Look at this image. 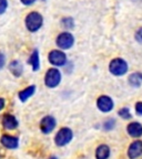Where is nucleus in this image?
<instances>
[{
    "label": "nucleus",
    "mask_w": 142,
    "mask_h": 159,
    "mask_svg": "<svg viewBox=\"0 0 142 159\" xmlns=\"http://www.w3.org/2000/svg\"><path fill=\"white\" fill-rule=\"evenodd\" d=\"M127 130L129 133L130 136L132 137H140L142 136V125L139 124V123H131V124L128 125Z\"/></svg>",
    "instance_id": "nucleus-12"
},
{
    "label": "nucleus",
    "mask_w": 142,
    "mask_h": 159,
    "mask_svg": "<svg viewBox=\"0 0 142 159\" xmlns=\"http://www.w3.org/2000/svg\"><path fill=\"white\" fill-rule=\"evenodd\" d=\"M1 144L6 147V148H9V149H15L18 147V138L12 136H9V135H3L1 137Z\"/></svg>",
    "instance_id": "nucleus-11"
},
{
    "label": "nucleus",
    "mask_w": 142,
    "mask_h": 159,
    "mask_svg": "<svg viewBox=\"0 0 142 159\" xmlns=\"http://www.w3.org/2000/svg\"><path fill=\"white\" fill-rule=\"evenodd\" d=\"M49 61L51 64L57 65V66H61L66 63L67 61V57L63 52L58 51V50H53L49 53Z\"/></svg>",
    "instance_id": "nucleus-6"
},
{
    "label": "nucleus",
    "mask_w": 142,
    "mask_h": 159,
    "mask_svg": "<svg viewBox=\"0 0 142 159\" xmlns=\"http://www.w3.org/2000/svg\"><path fill=\"white\" fill-rule=\"evenodd\" d=\"M110 156V148L107 145H100L95 152V158L97 159H108Z\"/></svg>",
    "instance_id": "nucleus-13"
},
{
    "label": "nucleus",
    "mask_w": 142,
    "mask_h": 159,
    "mask_svg": "<svg viewBox=\"0 0 142 159\" xmlns=\"http://www.w3.org/2000/svg\"><path fill=\"white\" fill-rule=\"evenodd\" d=\"M28 62H29V64L32 65L33 71H38L39 70L40 64H39V53H38V51H33L32 55L30 57Z\"/></svg>",
    "instance_id": "nucleus-17"
},
{
    "label": "nucleus",
    "mask_w": 142,
    "mask_h": 159,
    "mask_svg": "<svg viewBox=\"0 0 142 159\" xmlns=\"http://www.w3.org/2000/svg\"><path fill=\"white\" fill-rule=\"evenodd\" d=\"M43 19L42 16L38 12H30L26 18V25L27 29L31 32H35L37 30L40 29V27L42 25Z\"/></svg>",
    "instance_id": "nucleus-1"
},
{
    "label": "nucleus",
    "mask_w": 142,
    "mask_h": 159,
    "mask_svg": "<svg viewBox=\"0 0 142 159\" xmlns=\"http://www.w3.org/2000/svg\"><path fill=\"white\" fill-rule=\"evenodd\" d=\"M35 91H36V86L31 85V86L27 87V89H25L23 91H21V92L19 93V98L21 99L22 102H25V101H27L30 96H32Z\"/></svg>",
    "instance_id": "nucleus-15"
},
{
    "label": "nucleus",
    "mask_w": 142,
    "mask_h": 159,
    "mask_svg": "<svg viewBox=\"0 0 142 159\" xmlns=\"http://www.w3.org/2000/svg\"><path fill=\"white\" fill-rule=\"evenodd\" d=\"M119 115L125 119H129L130 117H131V114H130L129 109L128 108H121L119 111Z\"/></svg>",
    "instance_id": "nucleus-19"
},
{
    "label": "nucleus",
    "mask_w": 142,
    "mask_h": 159,
    "mask_svg": "<svg viewBox=\"0 0 142 159\" xmlns=\"http://www.w3.org/2000/svg\"><path fill=\"white\" fill-rule=\"evenodd\" d=\"M97 105H98V108L101 111V112H110L111 109L113 108V102L112 99L110 98L109 96H100L97 101Z\"/></svg>",
    "instance_id": "nucleus-7"
},
{
    "label": "nucleus",
    "mask_w": 142,
    "mask_h": 159,
    "mask_svg": "<svg viewBox=\"0 0 142 159\" xmlns=\"http://www.w3.org/2000/svg\"><path fill=\"white\" fill-rule=\"evenodd\" d=\"M129 83L135 87L140 86L142 84V74L141 73H133V74H131L129 77Z\"/></svg>",
    "instance_id": "nucleus-16"
},
{
    "label": "nucleus",
    "mask_w": 142,
    "mask_h": 159,
    "mask_svg": "<svg viewBox=\"0 0 142 159\" xmlns=\"http://www.w3.org/2000/svg\"><path fill=\"white\" fill-rule=\"evenodd\" d=\"M8 7L7 0H0V15H2Z\"/></svg>",
    "instance_id": "nucleus-20"
},
{
    "label": "nucleus",
    "mask_w": 142,
    "mask_h": 159,
    "mask_svg": "<svg viewBox=\"0 0 142 159\" xmlns=\"http://www.w3.org/2000/svg\"><path fill=\"white\" fill-rule=\"evenodd\" d=\"M73 42H75V39H73L72 35L68 32L61 33L57 38V44L60 49H63V50L70 49V48L72 47Z\"/></svg>",
    "instance_id": "nucleus-5"
},
{
    "label": "nucleus",
    "mask_w": 142,
    "mask_h": 159,
    "mask_svg": "<svg viewBox=\"0 0 142 159\" xmlns=\"http://www.w3.org/2000/svg\"><path fill=\"white\" fill-rule=\"evenodd\" d=\"M5 57H3V54H1L0 53V69H2L3 65H5Z\"/></svg>",
    "instance_id": "nucleus-24"
},
{
    "label": "nucleus",
    "mask_w": 142,
    "mask_h": 159,
    "mask_svg": "<svg viewBox=\"0 0 142 159\" xmlns=\"http://www.w3.org/2000/svg\"><path fill=\"white\" fill-rule=\"evenodd\" d=\"M62 25L65 28H68V29H72L75 23H73V20L71 18H66V19L62 20Z\"/></svg>",
    "instance_id": "nucleus-18"
},
{
    "label": "nucleus",
    "mask_w": 142,
    "mask_h": 159,
    "mask_svg": "<svg viewBox=\"0 0 142 159\" xmlns=\"http://www.w3.org/2000/svg\"><path fill=\"white\" fill-rule=\"evenodd\" d=\"M142 155V142L141 140H135L130 145L128 149V156L130 159H135Z\"/></svg>",
    "instance_id": "nucleus-8"
},
{
    "label": "nucleus",
    "mask_w": 142,
    "mask_h": 159,
    "mask_svg": "<svg viewBox=\"0 0 142 159\" xmlns=\"http://www.w3.org/2000/svg\"><path fill=\"white\" fill-rule=\"evenodd\" d=\"M9 69L15 76H20V75L22 74L23 67H22V65H21V63L18 62V61H13V62L10 63Z\"/></svg>",
    "instance_id": "nucleus-14"
},
{
    "label": "nucleus",
    "mask_w": 142,
    "mask_h": 159,
    "mask_svg": "<svg viewBox=\"0 0 142 159\" xmlns=\"http://www.w3.org/2000/svg\"><path fill=\"white\" fill-rule=\"evenodd\" d=\"M71 139H72V130L65 127L58 132L55 142L58 146H66L67 144H69V142H71Z\"/></svg>",
    "instance_id": "nucleus-3"
},
{
    "label": "nucleus",
    "mask_w": 142,
    "mask_h": 159,
    "mask_svg": "<svg viewBox=\"0 0 142 159\" xmlns=\"http://www.w3.org/2000/svg\"><path fill=\"white\" fill-rule=\"evenodd\" d=\"M60 80H61V74H60L59 70L50 69L46 74L45 82L48 87H56L57 85H59Z\"/></svg>",
    "instance_id": "nucleus-4"
},
{
    "label": "nucleus",
    "mask_w": 142,
    "mask_h": 159,
    "mask_svg": "<svg viewBox=\"0 0 142 159\" xmlns=\"http://www.w3.org/2000/svg\"><path fill=\"white\" fill-rule=\"evenodd\" d=\"M113 126H115V120H113V119H110V120H108V122L105 123V129H111V128H113Z\"/></svg>",
    "instance_id": "nucleus-21"
},
{
    "label": "nucleus",
    "mask_w": 142,
    "mask_h": 159,
    "mask_svg": "<svg viewBox=\"0 0 142 159\" xmlns=\"http://www.w3.org/2000/svg\"><path fill=\"white\" fill-rule=\"evenodd\" d=\"M55 127H56V119L52 116H46L41 120V124H40V128H41V130L45 134L51 133Z\"/></svg>",
    "instance_id": "nucleus-9"
},
{
    "label": "nucleus",
    "mask_w": 142,
    "mask_h": 159,
    "mask_svg": "<svg viewBox=\"0 0 142 159\" xmlns=\"http://www.w3.org/2000/svg\"><path fill=\"white\" fill-rule=\"evenodd\" d=\"M109 70L110 72L112 73L113 75H117V76H120V75H123L127 73L128 71V64L125 60L122 59H115L110 62L109 65Z\"/></svg>",
    "instance_id": "nucleus-2"
},
{
    "label": "nucleus",
    "mask_w": 142,
    "mask_h": 159,
    "mask_svg": "<svg viewBox=\"0 0 142 159\" xmlns=\"http://www.w3.org/2000/svg\"><path fill=\"white\" fill-rule=\"evenodd\" d=\"M3 106H5V99L0 98V111L3 108Z\"/></svg>",
    "instance_id": "nucleus-26"
},
{
    "label": "nucleus",
    "mask_w": 142,
    "mask_h": 159,
    "mask_svg": "<svg viewBox=\"0 0 142 159\" xmlns=\"http://www.w3.org/2000/svg\"><path fill=\"white\" fill-rule=\"evenodd\" d=\"M135 111H137L138 114L142 116V102H138L135 104Z\"/></svg>",
    "instance_id": "nucleus-22"
},
{
    "label": "nucleus",
    "mask_w": 142,
    "mask_h": 159,
    "mask_svg": "<svg viewBox=\"0 0 142 159\" xmlns=\"http://www.w3.org/2000/svg\"><path fill=\"white\" fill-rule=\"evenodd\" d=\"M36 0H21V2L23 3V5H27V6H29V5H32L33 2H35Z\"/></svg>",
    "instance_id": "nucleus-25"
},
{
    "label": "nucleus",
    "mask_w": 142,
    "mask_h": 159,
    "mask_svg": "<svg viewBox=\"0 0 142 159\" xmlns=\"http://www.w3.org/2000/svg\"><path fill=\"white\" fill-rule=\"evenodd\" d=\"M135 40H137L138 42L142 43V28L138 31L137 33H135Z\"/></svg>",
    "instance_id": "nucleus-23"
},
{
    "label": "nucleus",
    "mask_w": 142,
    "mask_h": 159,
    "mask_svg": "<svg viewBox=\"0 0 142 159\" xmlns=\"http://www.w3.org/2000/svg\"><path fill=\"white\" fill-rule=\"evenodd\" d=\"M51 159H57V158H56V157H52V158H51Z\"/></svg>",
    "instance_id": "nucleus-27"
},
{
    "label": "nucleus",
    "mask_w": 142,
    "mask_h": 159,
    "mask_svg": "<svg viewBox=\"0 0 142 159\" xmlns=\"http://www.w3.org/2000/svg\"><path fill=\"white\" fill-rule=\"evenodd\" d=\"M2 125L6 129H9V130H12V129L17 128L18 126V120L16 119V117L13 115L6 114L2 118Z\"/></svg>",
    "instance_id": "nucleus-10"
}]
</instances>
